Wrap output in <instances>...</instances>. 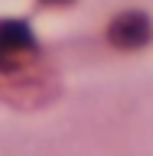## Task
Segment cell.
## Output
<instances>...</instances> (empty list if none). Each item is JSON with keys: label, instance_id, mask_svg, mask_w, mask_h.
I'll return each mask as SVG.
<instances>
[{"label": "cell", "instance_id": "cell-1", "mask_svg": "<svg viewBox=\"0 0 153 156\" xmlns=\"http://www.w3.org/2000/svg\"><path fill=\"white\" fill-rule=\"evenodd\" d=\"M29 52H33V33L13 20L0 23V68H13L26 62Z\"/></svg>", "mask_w": 153, "mask_h": 156}, {"label": "cell", "instance_id": "cell-2", "mask_svg": "<svg viewBox=\"0 0 153 156\" xmlns=\"http://www.w3.org/2000/svg\"><path fill=\"white\" fill-rule=\"evenodd\" d=\"M107 36L121 49H137V46H144L147 39H150V20H147L144 13H121V16L111 23Z\"/></svg>", "mask_w": 153, "mask_h": 156}, {"label": "cell", "instance_id": "cell-3", "mask_svg": "<svg viewBox=\"0 0 153 156\" xmlns=\"http://www.w3.org/2000/svg\"><path fill=\"white\" fill-rule=\"evenodd\" d=\"M46 3H68V0H46Z\"/></svg>", "mask_w": 153, "mask_h": 156}]
</instances>
